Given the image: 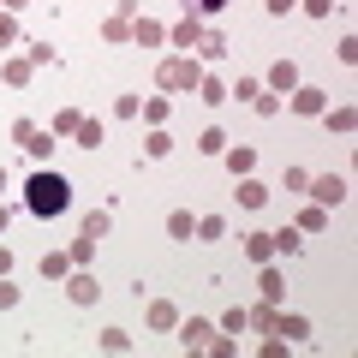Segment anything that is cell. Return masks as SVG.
Segmentation results:
<instances>
[{
  "label": "cell",
  "instance_id": "6da1fadb",
  "mask_svg": "<svg viewBox=\"0 0 358 358\" xmlns=\"http://www.w3.org/2000/svg\"><path fill=\"white\" fill-rule=\"evenodd\" d=\"M66 203H72V185L60 173H48V167H36L30 185H24V209L42 215V221H54V215H66Z\"/></svg>",
  "mask_w": 358,
  "mask_h": 358
},
{
  "label": "cell",
  "instance_id": "7a4b0ae2",
  "mask_svg": "<svg viewBox=\"0 0 358 358\" xmlns=\"http://www.w3.org/2000/svg\"><path fill=\"white\" fill-rule=\"evenodd\" d=\"M155 84H162L167 96H192V90L203 84V60H197V54H167V60L155 66Z\"/></svg>",
  "mask_w": 358,
  "mask_h": 358
},
{
  "label": "cell",
  "instance_id": "3957f363",
  "mask_svg": "<svg viewBox=\"0 0 358 358\" xmlns=\"http://www.w3.org/2000/svg\"><path fill=\"white\" fill-rule=\"evenodd\" d=\"M305 197H310V203H322V209H334V203H346V179L341 173H310Z\"/></svg>",
  "mask_w": 358,
  "mask_h": 358
},
{
  "label": "cell",
  "instance_id": "277c9868",
  "mask_svg": "<svg viewBox=\"0 0 358 358\" xmlns=\"http://www.w3.org/2000/svg\"><path fill=\"white\" fill-rule=\"evenodd\" d=\"M167 42H173L179 54H197V42H203V18H197V13H185L173 30H167Z\"/></svg>",
  "mask_w": 358,
  "mask_h": 358
},
{
  "label": "cell",
  "instance_id": "5b68a950",
  "mask_svg": "<svg viewBox=\"0 0 358 358\" xmlns=\"http://www.w3.org/2000/svg\"><path fill=\"white\" fill-rule=\"evenodd\" d=\"M66 299H72V305H96V299H102L96 275H90V268H72V275H66Z\"/></svg>",
  "mask_w": 358,
  "mask_h": 358
},
{
  "label": "cell",
  "instance_id": "8992f818",
  "mask_svg": "<svg viewBox=\"0 0 358 358\" xmlns=\"http://www.w3.org/2000/svg\"><path fill=\"white\" fill-rule=\"evenodd\" d=\"M322 108H329V90H317V84H299L293 90V114L299 120H317Z\"/></svg>",
  "mask_w": 358,
  "mask_h": 358
},
{
  "label": "cell",
  "instance_id": "52a82bcc",
  "mask_svg": "<svg viewBox=\"0 0 358 358\" xmlns=\"http://www.w3.org/2000/svg\"><path fill=\"white\" fill-rule=\"evenodd\" d=\"M209 341H215V322H203V317L179 322V346H185V352H203Z\"/></svg>",
  "mask_w": 358,
  "mask_h": 358
},
{
  "label": "cell",
  "instance_id": "ba28073f",
  "mask_svg": "<svg viewBox=\"0 0 358 358\" xmlns=\"http://www.w3.org/2000/svg\"><path fill=\"white\" fill-rule=\"evenodd\" d=\"M221 162H227V173H233V179L257 173V150H251V143H227V150H221Z\"/></svg>",
  "mask_w": 358,
  "mask_h": 358
},
{
  "label": "cell",
  "instance_id": "9c48e42d",
  "mask_svg": "<svg viewBox=\"0 0 358 358\" xmlns=\"http://www.w3.org/2000/svg\"><path fill=\"white\" fill-rule=\"evenodd\" d=\"M143 322H150V329H179V305L173 299H150V305H143Z\"/></svg>",
  "mask_w": 358,
  "mask_h": 358
},
{
  "label": "cell",
  "instance_id": "30bf717a",
  "mask_svg": "<svg viewBox=\"0 0 358 358\" xmlns=\"http://www.w3.org/2000/svg\"><path fill=\"white\" fill-rule=\"evenodd\" d=\"M0 78L13 90H30V78H36V66H30V54H13V60H0Z\"/></svg>",
  "mask_w": 358,
  "mask_h": 358
},
{
  "label": "cell",
  "instance_id": "8fae6325",
  "mask_svg": "<svg viewBox=\"0 0 358 358\" xmlns=\"http://www.w3.org/2000/svg\"><path fill=\"white\" fill-rule=\"evenodd\" d=\"M275 317H281V305H245V329H257V334H275Z\"/></svg>",
  "mask_w": 358,
  "mask_h": 358
},
{
  "label": "cell",
  "instance_id": "7c38bea8",
  "mask_svg": "<svg viewBox=\"0 0 358 358\" xmlns=\"http://www.w3.org/2000/svg\"><path fill=\"white\" fill-rule=\"evenodd\" d=\"M131 42H138V48H162L167 24H155V18H131Z\"/></svg>",
  "mask_w": 358,
  "mask_h": 358
},
{
  "label": "cell",
  "instance_id": "4fadbf2b",
  "mask_svg": "<svg viewBox=\"0 0 358 358\" xmlns=\"http://www.w3.org/2000/svg\"><path fill=\"white\" fill-rule=\"evenodd\" d=\"M275 334H287V346L310 341V317H299V310H287V317H275Z\"/></svg>",
  "mask_w": 358,
  "mask_h": 358
},
{
  "label": "cell",
  "instance_id": "5bb4252c",
  "mask_svg": "<svg viewBox=\"0 0 358 358\" xmlns=\"http://www.w3.org/2000/svg\"><path fill=\"white\" fill-rule=\"evenodd\" d=\"M227 48H233V42H227V30H209V24H203V42H197V60H227Z\"/></svg>",
  "mask_w": 358,
  "mask_h": 358
},
{
  "label": "cell",
  "instance_id": "9a60e30c",
  "mask_svg": "<svg viewBox=\"0 0 358 358\" xmlns=\"http://www.w3.org/2000/svg\"><path fill=\"white\" fill-rule=\"evenodd\" d=\"M317 120H329V131H341V138H352V126H358V114H352V102H341V108H322Z\"/></svg>",
  "mask_w": 358,
  "mask_h": 358
},
{
  "label": "cell",
  "instance_id": "2e32d148",
  "mask_svg": "<svg viewBox=\"0 0 358 358\" xmlns=\"http://www.w3.org/2000/svg\"><path fill=\"white\" fill-rule=\"evenodd\" d=\"M257 268H263V275H257L263 299H268V305H281V293H287V287H281V268H275V257H268V263H257Z\"/></svg>",
  "mask_w": 358,
  "mask_h": 358
},
{
  "label": "cell",
  "instance_id": "e0dca14e",
  "mask_svg": "<svg viewBox=\"0 0 358 358\" xmlns=\"http://www.w3.org/2000/svg\"><path fill=\"white\" fill-rule=\"evenodd\" d=\"M167 239H179V245H192V239H197L192 209H173V215H167Z\"/></svg>",
  "mask_w": 358,
  "mask_h": 358
},
{
  "label": "cell",
  "instance_id": "ac0fdd59",
  "mask_svg": "<svg viewBox=\"0 0 358 358\" xmlns=\"http://www.w3.org/2000/svg\"><path fill=\"white\" fill-rule=\"evenodd\" d=\"M239 203H245V209H263V203H268V185H263L257 173H245V179H239Z\"/></svg>",
  "mask_w": 358,
  "mask_h": 358
},
{
  "label": "cell",
  "instance_id": "d6986e66",
  "mask_svg": "<svg viewBox=\"0 0 358 358\" xmlns=\"http://www.w3.org/2000/svg\"><path fill=\"white\" fill-rule=\"evenodd\" d=\"M245 257L251 263H268L275 257V233H245Z\"/></svg>",
  "mask_w": 358,
  "mask_h": 358
},
{
  "label": "cell",
  "instance_id": "ffe728a7",
  "mask_svg": "<svg viewBox=\"0 0 358 358\" xmlns=\"http://www.w3.org/2000/svg\"><path fill=\"white\" fill-rule=\"evenodd\" d=\"M197 102H203V108H221V102H227V84H221L215 72H203V84H197Z\"/></svg>",
  "mask_w": 358,
  "mask_h": 358
},
{
  "label": "cell",
  "instance_id": "44dd1931",
  "mask_svg": "<svg viewBox=\"0 0 358 358\" xmlns=\"http://www.w3.org/2000/svg\"><path fill=\"white\" fill-rule=\"evenodd\" d=\"M268 90H299V66L293 60H275V66H268Z\"/></svg>",
  "mask_w": 358,
  "mask_h": 358
},
{
  "label": "cell",
  "instance_id": "7402d4cb",
  "mask_svg": "<svg viewBox=\"0 0 358 358\" xmlns=\"http://www.w3.org/2000/svg\"><path fill=\"white\" fill-rule=\"evenodd\" d=\"M66 275H72V257H66V251H48V257H42V281H66Z\"/></svg>",
  "mask_w": 358,
  "mask_h": 358
},
{
  "label": "cell",
  "instance_id": "603a6c76",
  "mask_svg": "<svg viewBox=\"0 0 358 358\" xmlns=\"http://www.w3.org/2000/svg\"><path fill=\"white\" fill-rule=\"evenodd\" d=\"M197 239H203V245L227 239V215H197Z\"/></svg>",
  "mask_w": 358,
  "mask_h": 358
},
{
  "label": "cell",
  "instance_id": "cb8c5ba5",
  "mask_svg": "<svg viewBox=\"0 0 358 358\" xmlns=\"http://www.w3.org/2000/svg\"><path fill=\"white\" fill-rule=\"evenodd\" d=\"M143 155H150V162H167V155H173V138H167V131L155 126L150 138H143Z\"/></svg>",
  "mask_w": 358,
  "mask_h": 358
},
{
  "label": "cell",
  "instance_id": "d4e9b609",
  "mask_svg": "<svg viewBox=\"0 0 358 358\" xmlns=\"http://www.w3.org/2000/svg\"><path fill=\"white\" fill-rule=\"evenodd\" d=\"M322 227H329V209H322V203H305V209H299V233H322Z\"/></svg>",
  "mask_w": 358,
  "mask_h": 358
},
{
  "label": "cell",
  "instance_id": "484cf974",
  "mask_svg": "<svg viewBox=\"0 0 358 358\" xmlns=\"http://www.w3.org/2000/svg\"><path fill=\"white\" fill-rule=\"evenodd\" d=\"M299 251H305V233H299V227H281V233H275V257H299Z\"/></svg>",
  "mask_w": 358,
  "mask_h": 358
},
{
  "label": "cell",
  "instance_id": "4316f807",
  "mask_svg": "<svg viewBox=\"0 0 358 358\" xmlns=\"http://www.w3.org/2000/svg\"><path fill=\"white\" fill-rule=\"evenodd\" d=\"M78 126H84V114H78V108H60V114H54V126H48V131H54V138H72Z\"/></svg>",
  "mask_w": 358,
  "mask_h": 358
},
{
  "label": "cell",
  "instance_id": "83f0119b",
  "mask_svg": "<svg viewBox=\"0 0 358 358\" xmlns=\"http://www.w3.org/2000/svg\"><path fill=\"white\" fill-rule=\"evenodd\" d=\"M138 114L150 120V126H167V114H173V102H167V96H150V102H143Z\"/></svg>",
  "mask_w": 358,
  "mask_h": 358
},
{
  "label": "cell",
  "instance_id": "f1b7e54d",
  "mask_svg": "<svg viewBox=\"0 0 358 358\" xmlns=\"http://www.w3.org/2000/svg\"><path fill=\"white\" fill-rule=\"evenodd\" d=\"M96 346H102V352H131V334L126 329H102V334H96Z\"/></svg>",
  "mask_w": 358,
  "mask_h": 358
},
{
  "label": "cell",
  "instance_id": "f546056e",
  "mask_svg": "<svg viewBox=\"0 0 358 358\" xmlns=\"http://www.w3.org/2000/svg\"><path fill=\"white\" fill-rule=\"evenodd\" d=\"M24 155H30V162H48V155H54V131H42V126H36V138L24 143Z\"/></svg>",
  "mask_w": 358,
  "mask_h": 358
},
{
  "label": "cell",
  "instance_id": "4dcf8cb0",
  "mask_svg": "<svg viewBox=\"0 0 358 358\" xmlns=\"http://www.w3.org/2000/svg\"><path fill=\"white\" fill-rule=\"evenodd\" d=\"M102 42H131V18H102Z\"/></svg>",
  "mask_w": 358,
  "mask_h": 358
},
{
  "label": "cell",
  "instance_id": "1f68e13d",
  "mask_svg": "<svg viewBox=\"0 0 358 358\" xmlns=\"http://www.w3.org/2000/svg\"><path fill=\"white\" fill-rule=\"evenodd\" d=\"M72 143L78 150H96V143H102V120H84V126L72 131Z\"/></svg>",
  "mask_w": 358,
  "mask_h": 358
},
{
  "label": "cell",
  "instance_id": "d6a6232c",
  "mask_svg": "<svg viewBox=\"0 0 358 358\" xmlns=\"http://www.w3.org/2000/svg\"><path fill=\"white\" fill-rule=\"evenodd\" d=\"M66 257H72V268H90V257H96V239H84V233H78Z\"/></svg>",
  "mask_w": 358,
  "mask_h": 358
},
{
  "label": "cell",
  "instance_id": "836d02e7",
  "mask_svg": "<svg viewBox=\"0 0 358 358\" xmlns=\"http://www.w3.org/2000/svg\"><path fill=\"white\" fill-rule=\"evenodd\" d=\"M78 233H84V239H102V233H108V209H90V215H84V227H78Z\"/></svg>",
  "mask_w": 358,
  "mask_h": 358
},
{
  "label": "cell",
  "instance_id": "e575fe53",
  "mask_svg": "<svg viewBox=\"0 0 358 358\" xmlns=\"http://www.w3.org/2000/svg\"><path fill=\"white\" fill-rule=\"evenodd\" d=\"M197 150H203V155H221V150H227V131H221V126H209L203 138H197Z\"/></svg>",
  "mask_w": 358,
  "mask_h": 358
},
{
  "label": "cell",
  "instance_id": "d590c367",
  "mask_svg": "<svg viewBox=\"0 0 358 358\" xmlns=\"http://www.w3.org/2000/svg\"><path fill=\"white\" fill-rule=\"evenodd\" d=\"M251 108H257L263 120H275V114H281V96H268V90H257V96H251Z\"/></svg>",
  "mask_w": 358,
  "mask_h": 358
},
{
  "label": "cell",
  "instance_id": "8d00e7d4",
  "mask_svg": "<svg viewBox=\"0 0 358 358\" xmlns=\"http://www.w3.org/2000/svg\"><path fill=\"white\" fill-rule=\"evenodd\" d=\"M221 334H245V305H233V310H221Z\"/></svg>",
  "mask_w": 358,
  "mask_h": 358
},
{
  "label": "cell",
  "instance_id": "74e56055",
  "mask_svg": "<svg viewBox=\"0 0 358 358\" xmlns=\"http://www.w3.org/2000/svg\"><path fill=\"white\" fill-rule=\"evenodd\" d=\"M233 0H185V13H197V18H209V13H227Z\"/></svg>",
  "mask_w": 358,
  "mask_h": 358
},
{
  "label": "cell",
  "instance_id": "f35d334b",
  "mask_svg": "<svg viewBox=\"0 0 358 358\" xmlns=\"http://www.w3.org/2000/svg\"><path fill=\"white\" fill-rule=\"evenodd\" d=\"M257 90H263V84H257V78H239V84H233V90H227V102H251Z\"/></svg>",
  "mask_w": 358,
  "mask_h": 358
},
{
  "label": "cell",
  "instance_id": "ab89813d",
  "mask_svg": "<svg viewBox=\"0 0 358 358\" xmlns=\"http://www.w3.org/2000/svg\"><path fill=\"white\" fill-rule=\"evenodd\" d=\"M138 108H143L138 96H114V120H138Z\"/></svg>",
  "mask_w": 358,
  "mask_h": 358
},
{
  "label": "cell",
  "instance_id": "60d3db41",
  "mask_svg": "<svg viewBox=\"0 0 358 358\" xmlns=\"http://www.w3.org/2000/svg\"><path fill=\"white\" fill-rule=\"evenodd\" d=\"M30 138H36V120H13V143H18V150H24Z\"/></svg>",
  "mask_w": 358,
  "mask_h": 358
},
{
  "label": "cell",
  "instance_id": "b9f144b4",
  "mask_svg": "<svg viewBox=\"0 0 358 358\" xmlns=\"http://www.w3.org/2000/svg\"><path fill=\"white\" fill-rule=\"evenodd\" d=\"M299 13H310V18H329V13H334V0H299Z\"/></svg>",
  "mask_w": 358,
  "mask_h": 358
},
{
  "label": "cell",
  "instance_id": "7bdbcfd3",
  "mask_svg": "<svg viewBox=\"0 0 358 358\" xmlns=\"http://www.w3.org/2000/svg\"><path fill=\"white\" fill-rule=\"evenodd\" d=\"M18 305V287H13V275H0V310H13Z\"/></svg>",
  "mask_w": 358,
  "mask_h": 358
},
{
  "label": "cell",
  "instance_id": "ee69618b",
  "mask_svg": "<svg viewBox=\"0 0 358 358\" xmlns=\"http://www.w3.org/2000/svg\"><path fill=\"white\" fill-rule=\"evenodd\" d=\"M281 185H287V192H305V185H310V173H305V167H287V179H281Z\"/></svg>",
  "mask_w": 358,
  "mask_h": 358
},
{
  "label": "cell",
  "instance_id": "f6af8a7d",
  "mask_svg": "<svg viewBox=\"0 0 358 358\" xmlns=\"http://www.w3.org/2000/svg\"><path fill=\"white\" fill-rule=\"evenodd\" d=\"M18 42V24H13V13H0V48H13Z\"/></svg>",
  "mask_w": 358,
  "mask_h": 358
},
{
  "label": "cell",
  "instance_id": "bcb514c9",
  "mask_svg": "<svg viewBox=\"0 0 358 358\" xmlns=\"http://www.w3.org/2000/svg\"><path fill=\"white\" fill-rule=\"evenodd\" d=\"M334 54H341V66H352L358 60V36H341V48H334Z\"/></svg>",
  "mask_w": 358,
  "mask_h": 358
},
{
  "label": "cell",
  "instance_id": "7dc6e473",
  "mask_svg": "<svg viewBox=\"0 0 358 358\" xmlns=\"http://www.w3.org/2000/svg\"><path fill=\"white\" fill-rule=\"evenodd\" d=\"M263 6H268V13H275V18H287V13H293V6H299V0H263Z\"/></svg>",
  "mask_w": 358,
  "mask_h": 358
},
{
  "label": "cell",
  "instance_id": "c3c4849f",
  "mask_svg": "<svg viewBox=\"0 0 358 358\" xmlns=\"http://www.w3.org/2000/svg\"><path fill=\"white\" fill-rule=\"evenodd\" d=\"M114 18H138V0H114Z\"/></svg>",
  "mask_w": 358,
  "mask_h": 358
},
{
  "label": "cell",
  "instance_id": "681fc988",
  "mask_svg": "<svg viewBox=\"0 0 358 358\" xmlns=\"http://www.w3.org/2000/svg\"><path fill=\"white\" fill-rule=\"evenodd\" d=\"M0 275H13V251L6 245H0Z\"/></svg>",
  "mask_w": 358,
  "mask_h": 358
},
{
  "label": "cell",
  "instance_id": "f907efd6",
  "mask_svg": "<svg viewBox=\"0 0 358 358\" xmlns=\"http://www.w3.org/2000/svg\"><path fill=\"white\" fill-rule=\"evenodd\" d=\"M18 6H24V0H0V13H18Z\"/></svg>",
  "mask_w": 358,
  "mask_h": 358
},
{
  "label": "cell",
  "instance_id": "816d5d0a",
  "mask_svg": "<svg viewBox=\"0 0 358 358\" xmlns=\"http://www.w3.org/2000/svg\"><path fill=\"white\" fill-rule=\"evenodd\" d=\"M6 221H13V209H6V203H0V233H6Z\"/></svg>",
  "mask_w": 358,
  "mask_h": 358
},
{
  "label": "cell",
  "instance_id": "f5cc1de1",
  "mask_svg": "<svg viewBox=\"0 0 358 358\" xmlns=\"http://www.w3.org/2000/svg\"><path fill=\"white\" fill-rule=\"evenodd\" d=\"M6 185H13V179H6V167H0V192H6Z\"/></svg>",
  "mask_w": 358,
  "mask_h": 358
}]
</instances>
